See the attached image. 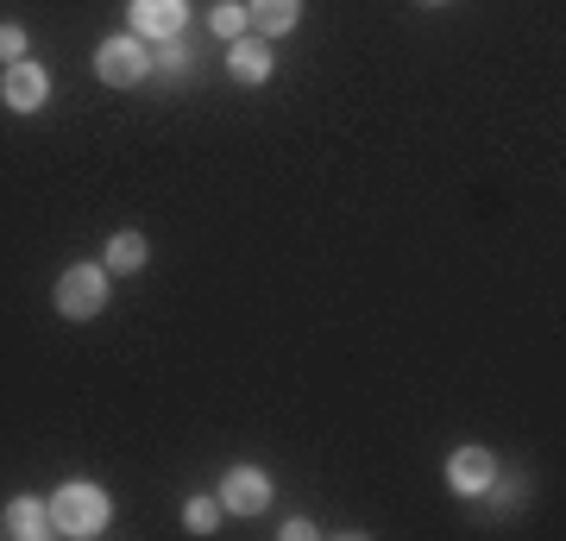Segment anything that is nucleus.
Returning a JSON list of instances; mask_svg holds the SVG:
<instances>
[{"instance_id": "1", "label": "nucleus", "mask_w": 566, "mask_h": 541, "mask_svg": "<svg viewBox=\"0 0 566 541\" xmlns=\"http://www.w3.org/2000/svg\"><path fill=\"white\" fill-rule=\"evenodd\" d=\"M107 517H114V503H107L102 485H88V479H70L57 485V498H51V529L57 535H102Z\"/></svg>"}, {"instance_id": "2", "label": "nucleus", "mask_w": 566, "mask_h": 541, "mask_svg": "<svg viewBox=\"0 0 566 541\" xmlns=\"http://www.w3.org/2000/svg\"><path fill=\"white\" fill-rule=\"evenodd\" d=\"M95 76H102L107 89H139V82L151 76V44H145L139 32L102 39V51H95Z\"/></svg>"}, {"instance_id": "3", "label": "nucleus", "mask_w": 566, "mask_h": 541, "mask_svg": "<svg viewBox=\"0 0 566 541\" xmlns=\"http://www.w3.org/2000/svg\"><path fill=\"white\" fill-rule=\"evenodd\" d=\"M107 309V264H70L57 278V315L63 321H95Z\"/></svg>"}, {"instance_id": "4", "label": "nucleus", "mask_w": 566, "mask_h": 541, "mask_svg": "<svg viewBox=\"0 0 566 541\" xmlns=\"http://www.w3.org/2000/svg\"><path fill=\"white\" fill-rule=\"evenodd\" d=\"M0 101H7L13 114H39L44 101H51V70L32 63V58L7 63V76H0Z\"/></svg>"}, {"instance_id": "5", "label": "nucleus", "mask_w": 566, "mask_h": 541, "mask_svg": "<svg viewBox=\"0 0 566 541\" xmlns=\"http://www.w3.org/2000/svg\"><path fill=\"white\" fill-rule=\"evenodd\" d=\"M221 510L264 517V510H271V479H264L259 466H227V479H221Z\"/></svg>"}, {"instance_id": "6", "label": "nucleus", "mask_w": 566, "mask_h": 541, "mask_svg": "<svg viewBox=\"0 0 566 541\" xmlns=\"http://www.w3.org/2000/svg\"><path fill=\"white\" fill-rule=\"evenodd\" d=\"M182 20H189V7H182V0H133V7H126V25H133L145 44H151V39H177Z\"/></svg>"}, {"instance_id": "7", "label": "nucleus", "mask_w": 566, "mask_h": 541, "mask_svg": "<svg viewBox=\"0 0 566 541\" xmlns=\"http://www.w3.org/2000/svg\"><path fill=\"white\" fill-rule=\"evenodd\" d=\"M491 479H497V460H491L485 447H453V460H447V485H453L460 498H485Z\"/></svg>"}, {"instance_id": "8", "label": "nucleus", "mask_w": 566, "mask_h": 541, "mask_svg": "<svg viewBox=\"0 0 566 541\" xmlns=\"http://www.w3.org/2000/svg\"><path fill=\"white\" fill-rule=\"evenodd\" d=\"M227 70H233V82H271V70H277V58H271V44L264 39H233L227 44Z\"/></svg>"}, {"instance_id": "9", "label": "nucleus", "mask_w": 566, "mask_h": 541, "mask_svg": "<svg viewBox=\"0 0 566 541\" xmlns=\"http://www.w3.org/2000/svg\"><path fill=\"white\" fill-rule=\"evenodd\" d=\"M245 20L259 25L264 39H283V32H296V20H303V0H245Z\"/></svg>"}, {"instance_id": "10", "label": "nucleus", "mask_w": 566, "mask_h": 541, "mask_svg": "<svg viewBox=\"0 0 566 541\" xmlns=\"http://www.w3.org/2000/svg\"><path fill=\"white\" fill-rule=\"evenodd\" d=\"M7 535L13 541H44L51 535V503L44 498H13L7 503Z\"/></svg>"}, {"instance_id": "11", "label": "nucleus", "mask_w": 566, "mask_h": 541, "mask_svg": "<svg viewBox=\"0 0 566 541\" xmlns=\"http://www.w3.org/2000/svg\"><path fill=\"white\" fill-rule=\"evenodd\" d=\"M145 259H151V246H145V233H133V227H126V233H114V240H107V252H102V264L107 271H145Z\"/></svg>"}, {"instance_id": "12", "label": "nucleus", "mask_w": 566, "mask_h": 541, "mask_svg": "<svg viewBox=\"0 0 566 541\" xmlns=\"http://www.w3.org/2000/svg\"><path fill=\"white\" fill-rule=\"evenodd\" d=\"M182 529L189 535H214L221 529V498H189L182 503Z\"/></svg>"}, {"instance_id": "13", "label": "nucleus", "mask_w": 566, "mask_h": 541, "mask_svg": "<svg viewBox=\"0 0 566 541\" xmlns=\"http://www.w3.org/2000/svg\"><path fill=\"white\" fill-rule=\"evenodd\" d=\"M208 25H214V39L233 44L245 25H252V20H245V0H227V7H214V13H208Z\"/></svg>"}, {"instance_id": "14", "label": "nucleus", "mask_w": 566, "mask_h": 541, "mask_svg": "<svg viewBox=\"0 0 566 541\" xmlns=\"http://www.w3.org/2000/svg\"><path fill=\"white\" fill-rule=\"evenodd\" d=\"M20 58H25V25L7 20L0 25V63H20Z\"/></svg>"}, {"instance_id": "15", "label": "nucleus", "mask_w": 566, "mask_h": 541, "mask_svg": "<svg viewBox=\"0 0 566 541\" xmlns=\"http://www.w3.org/2000/svg\"><path fill=\"white\" fill-rule=\"evenodd\" d=\"M182 63H189V51H182L177 39H164V51H158V70H170V76H177Z\"/></svg>"}, {"instance_id": "16", "label": "nucleus", "mask_w": 566, "mask_h": 541, "mask_svg": "<svg viewBox=\"0 0 566 541\" xmlns=\"http://www.w3.org/2000/svg\"><path fill=\"white\" fill-rule=\"evenodd\" d=\"M428 7H441V0H428Z\"/></svg>"}]
</instances>
